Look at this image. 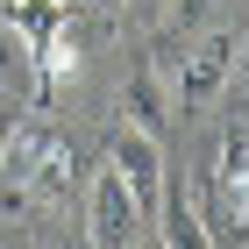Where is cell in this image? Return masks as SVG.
I'll return each instance as SVG.
<instances>
[{"label":"cell","instance_id":"cell-11","mask_svg":"<svg viewBox=\"0 0 249 249\" xmlns=\"http://www.w3.org/2000/svg\"><path fill=\"white\" fill-rule=\"evenodd\" d=\"M15 114H21V100H0V142H7V128H15Z\"/></svg>","mask_w":249,"mask_h":249},{"label":"cell","instance_id":"cell-12","mask_svg":"<svg viewBox=\"0 0 249 249\" xmlns=\"http://www.w3.org/2000/svg\"><path fill=\"white\" fill-rule=\"evenodd\" d=\"M29 249H93V242H64V235H43V242H29Z\"/></svg>","mask_w":249,"mask_h":249},{"label":"cell","instance_id":"cell-1","mask_svg":"<svg viewBox=\"0 0 249 249\" xmlns=\"http://www.w3.org/2000/svg\"><path fill=\"white\" fill-rule=\"evenodd\" d=\"M235 29H207V36L185 43V64H178L171 78V107H207V100H221V86H228V64H235Z\"/></svg>","mask_w":249,"mask_h":249},{"label":"cell","instance_id":"cell-14","mask_svg":"<svg viewBox=\"0 0 249 249\" xmlns=\"http://www.w3.org/2000/svg\"><path fill=\"white\" fill-rule=\"evenodd\" d=\"M86 7H121V0H86Z\"/></svg>","mask_w":249,"mask_h":249},{"label":"cell","instance_id":"cell-15","mask_svg":"<svg viewBox=\"0 0 249 249\" xmlns=\"http://www.w3.org/2000/svg\"><path fill=\"white\" fill-rule=\"evenodd\" d=\"M157 249H164V242H157Z\"/></svg>","mask_w":249,"mask_h":249},{"label":"cell","instance_id":"cell-2","mask_svg":"<svg viewBox=\"0 0 249 249\" xmlns=\"http://www.w3.org/2000/svg\"><path fill=\"white\" fill-rule=\"evenodd\" d=\"M107 171H114L121 185H128V199L142 207V221H150V213H157V199H164V178H171V164H164V142L121 121L114 150H107Z\"/></svg>","mask_w":249,"mask_h":249},{"label":"cell","instance_id":"cell-5","mask_svg":"<svg viewBox=\"0 0 249 249\" xmlns=\"http://www.w3.org/2000/svg\"><path fill=\"white\" fill-rule=\"evenodd\" d=\"M121 107H128V128H142V135H157V142H164V128H171V86H164V71H157V64L128 71Z\"/></svg>","mask_w":249,"mask_h":249},{"label":"cell","instance_id":"cell-10","mask_svg":"<svg viewBox=\"0 0 249 249\" xmlns=\"http://www.w3.org/2000/svg\"><path fill=\"white\" fill-rule=\"evenodd\" d=\"M164 7L171 0H128V15H142V21H164Z\"/></svg>","mask_w":249,"mask_h":249},{"label":"cell","instance_id":"cell-4","mask_svg":"<svg viewBox=\"0 0 249 249\" xmlns=\"http://www.w3.org/2000/svg\"><path fill=\"white\" fill-rule=\"evenodd\" d=\"M135 235H142V207L128 199V185L114 171H100L93 192H86V242L93 249H135Z\"/></svg>","mask_w":249,"mask_h":249},{"label":"cell","instance_id":"cell-3","mask_svg":"<svg viewBox=\"0 0 249 249\" xmlns=\"http://www.w3.org/2000/svg\"><path fill=\"white\" fill-rule=\"evenodd\" d=\"M50 142H57V121H50V114H15V128H7V142H0V178H7L0 207H7V213H29L21 185L36 178V164L50 157Z\"/></svg>","mask_w":249,"mask_h":249},{"label":"cell","instance_id":"cell-9","mask_svg":"<svg viewBox=\"0 0 249 249\" xmlns=\"http://www.w3.org/2000/svg\"><path fill=\"white\" fill-rule=\"evenodd\" d=\"M221 93H228L235 121H249V36L235 43V64H228V86H221Z\"/></svg>","mask_w":249,"mask_h":249},{"label":"cell","instance_id":"cell-6","mask_svg":"<svg viewBox=\"0 0 249 249\" xmlns=\"http://www.w3.org/2000/svg\"><path fill=\"white\" fill-rule=\"evenodd\" d=\"M0 29L21 36V43L43 57V50L57 43V29H64V0H0Z\"/></svg>","mask_w":249,"mask_h":249},{"label":"cell","instance_id":"cell-7","mask_svg":"<svg viewBox=\"0 0 249 249\" xmlns=\"http://www.w3.org/2000/svg\"><path fill=\"white\" fill-rule=\"evenodd\" d=\"M150 221L164 228V249H213L207 228H199V213H192V192L178 185V178H164V199H157Z\"/></svg>","mask_w":249,"mask_h":249},{"label":"cell","instance_id":"cell-8","mask_svg":"<svg viewBox=\"0 0 249 249\" xmlns=\"http://www.w3.org/2000/svg\"><path fill=\"white\" fill-rule=\"evenodd\" d=\"M0 100H36L43 107V78H36V50L21 36L0 29Z\"/></svg>","mask_w":249,"mask_h":249},{"label":"cell","instance_id":"cell-13","mask_svg":"<svg viewBox=\"0 0 249 249\" xmlns=\"http://www.w3.org/2000/svg\"><path fill=\"white\" fill-rule=\"evenodd\" d=\"M0 249H29V235H15V228H0Z\"/></svg>","mask_w":249,"mask_h":249}]
</instances>
